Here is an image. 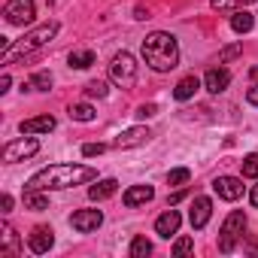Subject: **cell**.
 Masks as SVG:
<instances>
[{"instance_id":"1","label":"cell","mask_w":258,"mask_h":258,"mask_svg":"<svg viewBox=\"0 0 258 258\" xmlns=\"http://www.w3.org/2000/svg\"><path fill=\"white\" fill-rule=\"evenodd\" d=\"M97 170L88 164H49L43 170H37L25 188H40V191H61V188H73L82 182H94Z\"/></svg>"},{"instance_id":"2","label":"cell","mask_w":258,"mask_h":258,"mask_svg":"<svg viewBox=\"0 0 258 258\" xmlns=\"http://www.w3.org/2000/svg\"><path fill=\"white\" fill-rule=\"evenodd\" d=\"M143 58L155 73H170L179 64V43L167 31H152L143 40Z\"/></svg>"},{"instance_id":"3","label":"cell","mask_w":258,"mask_h":258,"mask_svg":"<svg viewBox=\"0 0 258 258\" xmlns=\"http://www.w3.org/2000/svg\"><path fill=\"white\" fill-rule=\"evenodd\" d=\"M55 34H58V22H43V25L31 28V31H28L19 43H13L4 55H0V61H4V64H16L19 58H28L31 52L43 49L49 40H55Z\"/></svg>"},{"instance_id":"4","label":"cell","mask_w":258,"mask_h":258,"mask_svg":"<svg viewBox=\"0 0 258 258\" xmlns=\"http://www.w3.org/2000/svg\"><path fill=\"white\" fill-rule=\"evenodd\" d=\"M243 231H246V213H243V210H234V213L225 219L222 231H219V249H222V252H234L237 243L243 240Z\"/></svg>"},{"instance_id":"5","label":"cell","mask_w":258,"mask_h":258,"mask_svg":"<svg viewBox=\"0 0 258 258\" xmlns=\"http://www.w3.org/2000/svg\"><path fill=\"white\" fill-rule=\"evenodd\" d=\"M109 79L118 85V88H131L137 82V61L131 52H118L109 64Z\"/></svg>"},{"instance_id":"6","label":"cell","mask_w":258,"mask_h":258,"mask_svg":"<svg viewBox=\"0 0 258 258\" xmlns=\"http://www.w3.org/2000/svg\"><path fill=\"white\" fill-rule=\"evenodd\" d=\"M40 152V143L34 140V134H28V137H19V140H13V143H7L4 146V164H19V161H25V158H31V155H37Z\"/></svg>"},{"instance_id":"7","label":"cell","mask_w":258,"mask_h":258,"mask_svg":"<svg viewBox=\"0 0 258 258\" xmlns=\"http://www.w3.org/2000/svg\"><path fill=\"white\" fill-rule=\"evenodd\" d=\"M37 16V4L34 0H7V7H4V19L16 28H25L31 25Z\"/></svg>"},{"instance_id":"8","label":"cell","mask_w":258,"mask_h":258,"mask_svg":"<svg viewBox=\"0 0 258 258\" xmlns=\"http://www.w3.org/2000/svg\"><path fill=\"white\" fill-rule=\"evenodd\" d=\"M149 137H152V131L149 127H143V124H134V127H127V131H121L118 137H115V149H137V146H146L149 143Z\"/></svg>"},{"instance_id":"9","label":"cell","mask_w":258,"mask_h":258,"mask_svg":"<svg viewBox=\"0 0 258 258\" xmlns=\"http://www.w3.org/2000/svg\"><path fill=\"white\" fill-rule=\"evenodd\" d=\"M103 225V213L100 210H76L70 216V228L79 231V234H91Z\"/></svg>"},{"instance_id":"10","label":"cell","mask_w":258,"mask_h":258,"mask_svg":"<svg viewBox=\"0 0 258 258\" xmlns=\"http://www.w3.org/2000/svg\"><path fill=\"white\" fill-rule=\"evenodd\" d=\"M28 246H31L34 255H46V252L55 246V231L46 228V225H37V228L28 234Z\"/></svg>"},{"instance_id":"11","label":"cell","mask_w":258,"mask_h":258,"mask_svg":"<svg viewBox=\"0 0 258 258\" xmlns=\"http://www.w3.org/2000/svg\"><path fill=\"white\" fill-rule=\"evenodd\" d=\"M0 231H4V234H0V240H4V243H0V258H19L25 252V246H22L16 228L4 222V228H0Z\"/></svg>"},{"instance_id":"12","label":"cell","mask_w":258,"mask_h":258,"mask_svg":"<svg viewBox=\"0 0 258 258\" xmlns=\"http://www.w3.org/2000/svg\"><path fill=\"white\" fill-rule=\"evenodd\" d=\"M213 191L222 201H237L243 195V179H237V176H216L213 179Z\"/></svg>"},{"instance_id":"13","label":"cell","mask_w":258,"mask_h":258,"mask_svg":"<svg viewBox=\"0 0 258 258\" xmlns=\"http://www.w3.org/2000/svg\"><path fill=\"white\" fill-rule=\"evenodd\" d=\"M210 216H213V201H210V198H204V195H201V198H195V201H191V213H188L191 228H195V231L207 228Z\"/></svg>"},{"instance_id":"14","label":"cell","mask_w":258,"mask_h":258,"mask_svg":"<svg viewBox=\"0 0 258 258\" xmlns=\"http://www.w3.org/2000/svg\"><path fill=\"white\" fill-rule=\"evenodd\" d=\"M179 225H182V216H179L176 210H167V213H161V216L155 219V234L164 237V240H170V237L179 231Z\"/></svg>"},{"instance_id":"15","label":"cell","mask_w":258,"mask_h":258,"mask_svg":"<svg viewBox=\"0 0 258 258\" xmlns=\"http://www.w3.org/2000/svg\"><path fill=\"white\" fill-rule=\"evenodd\" d=\"M228 85H231V73H228L225 67H213V70H207V76H204V88H207L210 94H222Z\"/></svg>"},{"instance_id":"16","label":"cell","mask_w":258,"mask_h":258,"mask_svg":"<svg viewBox=\"0 0 258 258\" xmlns=\"http://www.w3.org/2000/svg\"><path fill=\"white\" fill-rule=\"evenodd\" d=\"M152 198H155V188L152 185H131V188H124L121 204L124 207H140V204H149Z\"/></svg>"},{"instance_id":"17","label":"cell","mask_w":258,"mask_h":258,"mask_svg":"<svg viewBox=\"0 0 258 258\" xmlns=\"http://www.w3.org/2000/svg\"><path fill=\"white\" fill-rule=\"evenodd\" d=\"M55 118L52 115H37V118H25L22 124H19V131L22 134H49V131H55Z\"/></svg>"},{"instance_id":"18","label":"cell","mask_w":258,"mask_h":258,"mask_svg":"<svg viewBox=\"0 0 258 258\" xmlns=\"http://www.w3.org/2000/svg\"><path fill=\"white\" fill-rule=\"evenodd\" d=\"M118 191V179H94V185L88 188V198L91 201H106Z\"/></svg>"},{"instance_id":"19","label":"cell","mask_w":258,"mask_h":258,"mask_svg":"<svg viewBox=\"0 0 258 258\" xmlns=\"http://www.w3.org/2000/svg\"><path fill=\"white\" fill-rule=\"evenodd\" d=\"M201 88V79L191 73V76H182L179 82H176V88H173V97L176 100H188V97H195V91Z\"/></svg>"},{"instance_id":"20","label":"cell","mask_w":258,"mask_h":258,"mask_svg":"<svg viewBox=\"0 0 258 258\" xmlns=\"http://www.w3.org/2000/svg\"><path fill=\"white\" fill-rule=\"evenodd\" d=\"M67 64L76 67V70H88V67L94 64V52H91V49H73V52L67 55Z\"/></svg>"},{"instance_id":"21","label":"cell","mask_w":258,"mask_h":258,"mask_svg":"<svg viewBox=\"0 0 258 258\" xmlns=\"http://www.w3.org/2000/svg\"><path fill=\"white\" fill-rule=\"evenodd\" d=\"M25 207L28 210H49V195L40 191V188H25Z\"/></svg>"},{"instance_id":"22","label":"cell","mask_w":258,"mask_h":258,"mask_svg":"<svg viewBox=\"0 0 258 258\" xmlns=\"http://www.w3.org/2000/svg\"><path fill=\"white\" fill-rule=\"evenodd\" d=\"M252 25H255V19H252L246 10H237V13L231 16V31H237V34H249Z\"/></svg>"},{"instance_id":"23","label":"cell","mask_w":258,"mask_h":258,"mask_svg":"<svg viewBox=\"0 0 258 258\" xmlns=\"http://www.w3.org/2000/svg\"><path fill=\"white\" fill-rule=\"evenodd\" d=\"M70 118L73 121H94L97 118V112H94V106L91 103H70Z\"/></svg>"},{"instance_id":"24","label":"cell","mask_w":258,"mask_h":258,"mask_svg":"<svg viewBox=\"0 0 258 258\" xmlns=\"http://www.w3.org/2000/svg\"><path fill=\"white\" fill-rule=\"evenodd\" d=\"M246 4H255V0H210V7H213L216 13H237V10H243Z\"/></svg>"},{"instance_id":"25","label":"cell","mask_w":258,"mask_h":258,"mask_svg":"<svg viewBox=\"0 0 258 258\" xmlns=\"http://www.w3.org/2000/svg\"><path fill=\"white\" fill-rule=\"evenodd\" d=\"M127 252H131V258H146V255H152V243L146 237H134Z\"/></svg>"},{"instance_id":"26","label":"cell","mask_w":258,"mask_h":258,"mask_svg":"<svg viewBox=\"0 0 258 258\" xmlns=\"http://www.w3.org/2000/svg\"><path fill=\"white\" fill-rule=\"evenodd\" d=\"M28 85H31L34 91H49V88H52V73H49V70H37Z\"/></svg>"},{"instance_id":"27","label":"cell","mask_w":258,"mask_h":258,"mask_svg":"<svg viewBox=\"0 0 258 258\" xmlns=\"http://www.w3.org/2000/svg\"><path fill=\"white\" fill-rule=\"evenodd\" d=\"M188 179H191V170H188V167H176V170L167 173V182H170V185H185Z\"/></svg>"},{"instance_id":"28","label":"cell","mask_w":258,"mask_h":258,"mask_svg":"<svg viewBox=\"0 0 258 258\" xmlns=\"http://www.w3.org/2000/svg\"><path fill=\"white\" fill-rule=\"evenodd\" d=\"M243 176L246 179H258V155H246L243 158Z\"/></svg>"},{"instance_id":"29","label":"cell","mask_w":258,"mask_h":258,"mask_svg":"<svg viewBox=\"0 0 258 258\" xmlns=\"http://www.w3.org/2000/svg\"><path fill=\"white\" fill-rule=\"evenodd\" d=\"M106 91H109V88H106L103 79H94V82L85 85V94H88V97H106Z\"/></svg>"},{"instance_id":"30","label":"cell","mask_w":258,"mask_h":258,"mask_svg":"<svg viewBox=\"0 0 258 258\" xmlns=\"http://www.w3.org/2000/svg\"><path fill=\"white\" fill-rule=\"evenodd\" d=\"M191 249H195V240H191V237H179V240L173 243V255H176V258H182V255H188Z\"/></svg>"},{"instance_id":"31","label":"cell","mask_w":258,"mask_h":258,"mask_svg":"<svg viewBox=\"0 0 258 258\" xmlns=\"http://www.w3.org/2000/svg\"><path fill=\"white\" fill-rule=\"evenodd\" d=\"M240 52H243V46H240V43H234V46L222 49V52H219V64H228V61H234V58H237Z\"/></svg>"},{"instance_id":"32","label":"cell","mask_w":258,"mask_h":258,"mask_svg":"<svg viewBox=\"0 0 258 258\" xmlns=\"http://www.w3.org/2000/svg\"><path fill=\"white\" fill-rule=\"evenodd\" d=\"M103 152H106L103 143H85V146H82V155H85V158H94V155H103Z\"/></svg>"},{"instance_id":"33","label":"cell","mask_w":258,"mask_h":258,"mask_svg":"<svg viewBox=\"0 0 258 258\" xmlns=\"http://www.w3.org/2000/svg\"><path fill=\"white\" fill-rule=\"evenodd\" d=\"M149 115H155V103H143L137 109V118H149Z\"/></svg>"},{"instance_id":"34","label":"cell","mask_w":258,"mask_h":258,"mask_svg":"<svg viewBox=\"0 0 258 258\" xmlns=\"http://www.w3.org/2000/svg\"><path fill=\"white\" fill-rule=\"evenodd\" d=\"M185 195H188V191H185V188H179V191H173V195H170V198H167V207H176V204H179V201H185Z\"/></svg>"},{"instance_id":"35","label":"cell","mask_w":258,"mask_h":258,"mask_svg":"<svg viewBox=\"0 0 258 258\" xmlns=\"http://www.w3.org/2000/svg\"><path fill=\"white\" fill-rule=\"evenodd\" d=\"M13 204H16V201H13V195H4V198H0V213H10V210H13Z\"/></svg>"},{"instance_id":"36","label":"cell","mask_w":258,"mask_h":258,"mask_svg":"<svg viewBox=\"0 0 258 258\" xmlns=\"http://www.w3.org/2000/svg\"><path fill=\"white\" fill-rule=\"evenodd\" d=\"M10 85H13V76H10V73H4V76H0V94H7V91H10Z\"/></svg>"},{"instance_id":"37","label":"cell","mask_w":258,"mask_h":258,"mask_svg":"<svg viewBox=\"0 0 258 258\" xmlns=\"http://www.w3.org/2000/svg\"><path fill=\"white\" fill-rule=\"evenodd\" d=\"M246 100H249L252 106H258V82H255V85H252V88L246 91Z\"/></svg>"},{"instance_id":"38","label":"cell","mask_w":258,"mask_h":258,"mask_svg":"<svg viewBox=\"0 0 258 258\" xmlns=\"http://www.w3.org/2000/svg\"><path fill=\"white\" fill-rule=\"evenodd\" d=\"M249 204L258 207V185H252V191H249Z\"/></svg>"},{"instance_id":"39","label":"cell","mask_w":258,"mask_h":258,"mask_svg":"<svg viewBox=\"0 0 258 258\" xmlns=\"http://www.w3.org/2000/svg\"><path fill=\"white\" fill-rule=\"evenodd\" d=\"M249 79H252V82H258V67H252V70H249Z\"/></svg>"}]
</instances>
